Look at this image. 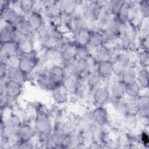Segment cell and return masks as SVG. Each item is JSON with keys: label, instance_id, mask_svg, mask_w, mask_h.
Wrapping results in <instances>:
<instances>
[{"label": "cell", "instance_id": "cell-2", "mask_svg": "<svg viewBox=\"0 0 149 149\" xmlns=\"http://www.w3.org/2000/svg\"><path fill=\"white\" fill-rule=\"evenodd\" d=\"M40 10L47 20L55 19L61 13L60 1H45L41 2Z\"/></svg>", "mask_w": 149, "mask_h": 149}, {"label": "cell", "instance_id": "cell-7", "mask_svg": "<svg viewBox=\"0 0 149 149\" xmlns=\"http://www.w3.org/2000/svg\"><path fill=\"white\" fill-rule=\"evenodd\" d=\"M94 123L100 126H104L109 122V114L105 106L95 107L91 111Z\"/></svg>", "mask_w": 149, "mask_h": 149}, {"label": "cell", "instance_id": "cell-22", "mask_svg": "<svg viewBox=\"0 0 149 149\" xmlns=\"http://www.w3.org/2000/svg\"><path fill=\"white\" fill-rule=\"evenodd\" d=\"M15 27L16 30L27 36H29L33 30L27 16L23 15H21L17 23L15 24Z\"/></svg>", "mask_w": 149, "mask_h": 149}, {"label": "cell", "instance_id": "cell-23", "mask_svg": "<svg viewBox=\"0 0 149 149\" xmlns=\"http://www.w3.org/2000/svg\"><path fill=\"white\" fill-rule=\"evenodd\" d=\"M15 30V27L14 25L5 23V22H3V24L1 25V27L0 30L1 43H3L5 42L12 41V36H13V34Z\"/></svg>", "mask_w": 149, "mask_h": 149}, {"label": "cell", "instance_id": "cell-43", "mask_svg": "<svg viewBox=\"0 0 149 149\" xmlns=\"http://www.w3.org/2000/svg\"><path fill=\"white\" fill-rule=\"evenodd\" d=\"M35 145L36 144L33 142V140H29V141H22L17 146V148H23V149L33 148H35Z\"/></svg>", "mask_w": 149, "mask_h": 149}, {"label": "cell", "instance_id": "cell-5", "mask_svg": "<svg viewBox=\"0 0 149 149\" xmlns=\"http://www.w3.org/2000/svg\"><path fill=\"white\" fill-rule=\"evenodd\" d=\"M118 53L111 47L103 45L97 48L94 56L98 63L105 61H110L113 63Z\"/></svg>", "mask_w": 149, "mask_h": 149}, {"label": "cell", "instance_id": "cell-1", "mask_svg": "<svg viewBox=\"0 0 149 149\" xmlns=\"http://www.w3.org/2000/svg\"><path fill=\"white\" fill-rule=\"evenodd\" d=\"M40 63V60L37 55V52L31 55L20 56L19 68L28 77L34 72Z\"/></svg>", "mask_w": 149, "mask_h": 149}, {"label": "cell", "instance_id": "cell-35", "mask_svg": "<svg viewBox=\"0 0 149 149\" xmlns=\"http://www.w3.org/2000/svg\"><path fill=\"white\" fill-rule=\"evenodd\" d=\"M127 105L129 111V114L137 115L138 114L140 105L137 98H126Z\"/></svg>", "mask_w": 149, "mask_h": 149}, {"label": "cell", "instance_id": "cell-9", "mask_svg": "<svg viewBox=\"0 0 149 149\" xmlns=\"http://www.w3.org/2000/svg\"><path fill=\"white\" fill-rule=\"evenodd\" d=\"M87 23L82 14L75 13L72 15L68 22L66 30L72 34H73L83 28L86 27Z\"/></svg>", "mask_w": 149, "mask_h": 149}, {"label": "cell", "instance_id": "cell-6", "mask_svg": "<svg viewBox=\"0 0 149 149\" xmlns=\"http://www.w3.org/2000/svg\"><path fill=\"white\" fill-rule=\"evenodd\" d=\"M16 134L20 142L32 140L37 136L33 125L29 122H23L17 130Z\"/></svg>", "mask_w": 149, "mask_h": 149}, {"label": "cell", "instance_id": "cell-29", "mask_svg": "<svg viewBox=\"0 0 149 149\" xmlns=\"http://www.w3.org/2000/svg\"><path fill=\"white\" fill-rule=\"evenodd\" d=\"M112 102L113 109L117 115L123 118L129 114L128 108L125 97L120 100L113 101Z\"/></svg>", "mask_w": 149, "mask_h": 149}, {"label": "cell", "instance_id": "cell-20", "mask_svg": "<svg viewBox=\"0 0 149 149\" xmlns=\"http://www.w3.org/2000/svg\"><path fill=\"white\" fill-rule=\"evenodd\" d=\"M86 81L89 91L92 93L97 87L101 86L102 79L97 70L90 72L86 76Z\"/></svg>", "mask_w": 149, "mask_h": 149}, {"label": "cell", "instance_id": "cell-3", "mask_svg": "<svg viewBox=\"0 0 149 149\" xmlns=\"http://www.w3.org/2000/svg\"><path fill=\"white\" fill-rule=\"evenodd\" d=\"M93 106H105L111 101V94L109 89L104 86H100L92 92Z\"/></svg>", "mask_w": 149, "mask_h": 149}, {"label": "cell", "instance_id": "cell-16", "mask_svg": "<svg viewBox=\"0 0 149 149\" xmlns=\"http://www.w3.org/2000/svg\"><path fill=\"white\" fill-rule=\"evenodd\" d=\"M16 55H19L17 42L13 41H10L1 43V57H6Z\"/></svg>", "mask_w": 149, "mask_h": 149}, {"label": "cell", "instance_id": "cell-30", "mask_svg": "<svg viewBox=\"0 0 149 149\" xmlns=\"http://www.w3.org/2000/svg\"><path fill=\"white\" fill-rule=\"evenodd\" d=\"M139 123V118L137 115L128 114L123 118V125L129 132L136 129Z\"/></svg>", "mask_w": 149, "mask_h": 149}, {"label": "cell", "instance_id": "cell-33", "mask_svg": "<svg viewBox=\"0 0 149 149\" xmlns=\"http://www.w3.org/2000/svg\"><path fill=\"white\" fill-rule=\"evenodd\" d=\"M104 45L102 33L99 31H90V37L87 45L94 48H98Z\"/></svg>", "mask_w": 149, "mask_h": 149}, {"label": "cell", "instance_id": "cell-8", "mask_svg": "<svg viewBox=\"0 0 149 149\" xmlns=\"http://www.w3.org/2000/svg\"><path fill=\"white\" fill-rule=\"evenodd\" d=\"M137 4L136 1H123L115 17L118 21L122 23L128 22L133 7Z\"/></svg>", "mask_w": 149, "mask_h": 149}, {"label": "cell", "instance_id": "cell-28", "mask_svg": "<svg viewBox=\"0 0 149 149\" xmlns=\"http://www.w3.org/2000/svg\"><path fill=\"white\" fill-rule=\"evenodd\" d=\"M77 44L73 41L67 46L64 50L61 53L62 59L65 62L76 58Z\"/></svg>", "mask_w": 149, "mask_h": 149}, {"label": "cell", "instance_id": "cell-21", "mask_svg": "<svg viewBox=\"0 0 149 149\" xmlns=\"http://www.w3.org/2000/svg\"><path fill=\"white\" fill-rule=\"evenodd\" d=\"M73 41V38L65 35L64 34H62L54 39L52 47L57 51L61 53L67 46Z\"/></svg>", "mask_w": 149, "mask_h": 149}, {"label": "cell", "instance_id": "cell-10", "mask_svg": "<svg viewBox=\"0 0 149 149\" xmlns=\"http://www.w3.org/2000/svg\"><path fill=\"white\" fill-rule=\"evenodd\" d=\"M51 93L52 100L58 105H63L69 101L70 94L63 84L55 87Z\"/></svg>", "mask_w": 149, "mask_h": 149}, {"label": "cell", "instance_id": "cell-13", "mask_svg": "<svg viewBox=\"0 0 149 149\" xmlns=\"http://www.w3.org/2000/svg\"><path fill=\"white\" fill-rule=\"evenodd\" d=\"M27 17L33 30H39L44 24L46 20L40 9H35L27 16Z\"/></svg>", "mask_w": 149, "mask_h": 149}, {"label": "cell", "instance_id": "cell-18", "mask_svg": "<svg viewBox=\"0 0 149 149\" xmlns=\"http://www.w3.org/2000/svg\"><path fill=\"white\" fill-rule=\"evenodd\" d=\"M90 37V31L84 27L72 34L74 42L78 45L87 46L88 44Z\"/></svg>", "mask_w": 149, "mask_h": 149}, {"label": "cell", "instance_id": "cell-26", "mask_svg": "<svg viewBox=\"0 0 149 149\" xmlns=\"http://www.w3.org/2000/svg\"><path fill=\"white\" fill-rule=\"evenodd\" d=\"M27 79V76L19 68H9L8 70V80L23 84Z\"/></svg>", "mask_w": 149, "mask_h": 149}, {"label": "cell", "instance_id": "cell-12", "mask_svg": "<svg viewBox=\"0 0 149 149\" xmlns=\"http://www.w3.org/2000/svg\"><path fill=\"white\" fill-rule=\"evenodd\" d=\"M49 75L50 79L56 87L63 84L65 79V73L62 65H53L49 69Z\"/></svg>", "mask_w": 149, "mask_h": 149}, {"label": "cell", "instance_id": "cell-17", "mask_svg": "<svg viewBox=\"0 0 149 149\" xmlns=\"http://www.w3.org/2000/svg\"><path fill=\"white\" fill-rule=\"evenodd\" d=\"M79 5V1L62 0L60 1L61 13L68 16H72L76 13Z\"/></svg>", "mask_w": 149, "mask_h": 149}, {"label": "cell", "instance_id": "cell-40", "mask_svg": "<svg viewBox=\"0 0 149 149\" xmlns=\"http://www.w3.org/2000/svg\"><path fill=\"white\" fill-rule=\"evenodd\" d=\"M9 68L4 61H0V81L5 83L8 80Z\"/></svg>", "mask_w": 149, "mask_h": 149}, {"label": "cell", "instance_id": "cell-36", "mask_svg": "<svg viewBox=\"0 0 149 149\" xmlns=\"http://www.w3.org/2000/svg\"><path fill=\"white\" fill-rule=\"evenodd\" d=\"M1 60L4 61L9 68H19L20 62V56L16 55L6 57H1Z\"/></svg>", "mask_w": 149, "mask_h": 149}, {"label": "cell", "instance_id": "cell-15", "mask_svg": "<svg viewBox=\"0 0 149 149\" xmlns=\"http://www.w3.org/2000/svg\"><path fill=\"white\" fill-rule=\"evenodd\" d=\"M137 71L136 64H132L125 68L118 77L125 84H127L136 80Z\"/></svg>", "mask_w": 149, "mask_h": 149}, {"label": "cell", "instance_id": "cell-19", "mask_svg": "<svg viewBox=\"0 0 149 149\" xmlns=\"http://www.w3.org/2000/svg\"><path fill=\"white\" fill-rule=\"evenodd\" d=\"M97 71L102 80L107 79L113 75V64L110 61H105L98 63Z\"/></svg>", "mask_w": 149, "mask_h": 149}, {"label": "cell", "instance_id": "cell-27", "mask_svg": "<svg viewBox=\"0 0 149 149\" xmlns=\"http://www.w3.org/2000/svg\"><path fill=\"white\" fill-rule=\"evenodd\" d=\"M81 143L79 132L76 129L73 130L65 139V146L66 148H76V146Z\"/></svg>", "mask_w": 149, "mask_h": 149}, {"label": "cell", "instance_id": "cell-11", "mask_svg": "<svg viewBox=\"0 0 149 149\" xmlns=\"http://www.w3.org/2000/svg\"><path fill=\"white\" fill-rule=\"evenodd\" d=\"M17 44L20 56L31 55L37 52L35 49V44L27 36H24L18 41Z\"/></svg>", "mask_w": 149, "mask_h": 149}, {"label": "cell", "instance_id": "cell-38", "mask_svg": "<svg viewBox=\"0 0 149 149\" xmlns=\"http://www.w3.org/2000/svg\"><path fill=\"white\" fill-rule=\"evenodd\" d=\"M90 55L87 46H81L77 45L76 58L79 59L86 60Z\"/></svg>", "mask_w": 149, "mask_h": 149}, {"label": "cell", "instance_id": "cell-14", "mask_svg": "<svg viewBox=\"0 0 149 149\" xmlns=\"http://www.w3.org/2000/svg\"><path fill=\"white\" fill-rule=\"evenodd\" d=\"M5 85V94L17 98L22 94L23 90V84L8 80Z\"/></svg>", "mask_w": 149, "mask_h": 149}, {"label": "cell", "instance_id": "cell-24", "mask_svg": "<svg viewBox=\"0 0 149 149\" xmlns=\"http://www.w3.org/2000/svg\"><path fill=\"white\" fill-rule=\"evenodd\" d=\"M79 79V77L76 74H72L65 77L63 82V85L70 95L75 94Z\"/></svg>", "mask_w": 149, "mask_h": 149}, {"label": "cell", "instance_id": "cell-25", "mask_svg": "<svg viewBox=\"0 0 149 149\" xmlns=\"http://www.w3.org/2000/svg\"><path fill=\"white\" fill-rule=\"evenodd\" d=\"M36 3L37 1H35L22 0L19 1L17 7L21 14L27 16L36 8Z\"/></svg>", "mask_w": 149, "mask_h": 149}, {"label": "cell", "instance_id": "cell-32", "mask_svg": "<svg viewBox=\"0 0 149 149\" xmlns=\"http://www.w3.org/2000/svg\"><path fill=\"white\" fill-rule=\"evenodd\" d=\"M141 88L136 81L126 84L125 95L129 98H137L140 95Z\"/></svg>", "mask_w": 149, "mask_h": 149}, {"label": "cell", "instance_id": "cell-37", "mask_svg": "<svg viewBox=\"0 0 149 149\" xmlns=\"http://www.w3.org/2000/svg\"><path fill=\"white\" fill-rule=\"evenodd\" d=\"M137 9L141 15L145 18L148 19L149 15V2L148 1H140L137 2Z\"/></svg>", "mask_w": 149, "mask_h": 149}, {"label": "cell", "instance_id": "cell-31", "mask_svg": "<svg viewBox=\"0 0 149 149\" xmlns=\"http://www.w3.org/2000/svg\"><path fill=\"white\" fill-rule=\"evenodd\" d=\"M136 81L141 88H147L149 83V74L148 68H141L138 70Z\"/></svg>", "mask_w": 149, "mask_h": 149}, {"label": "cell", "instance_id": "cell-34", "mask_svg": "<svg viewBox=\"0 0 149 149\" xmlns=\"http://www.w3.org/2000/svg\"><path fill=\"white\" fill-rule=\"evenodd\" d=\"M137 61L141 68H148L149 65V51L140 50L137 54Z\"/></svg>", "mask_w": 149, "mask_h": 149}, {"label": "cell", "instance_id": "cell-42", "mask_svg": "<svg viewBox=\"0 0 149 149\" xmlns=\"http://www.w3.org/2000/svg\"><path fill=\"white\" fill-rule=\"evenodd\" d=\"M139 140L140 143L143 145L144 147L147 148L149 143V137L148 133L146 130H142L140 134H139Z\"/></svg>", "mask_w": 149, "mask_h": 149}, {"label": "cell", "instance_id": "cell-39", "mask_svg": "<svg viewBox=\"0 0 149 149\" xmlns=\"http://www.w3.org/2000/svg\"><path fill=\"white\" fill-rule=\"evenodd\" d=\"M123 1L121 0H112L109 1L108 3V8L111 12V13L113 15L116 16L117 14L119 8H120Z\"/></svg>", "mask_w": 149, "mask_h": 149}, {"label": "cell", "instance_id": "cell-4", "mask_svg": "<svg viewBox=\"0 0 149 149\" xmlns=\"http://www.w3.org/2000/svg\"><path fill=\"white\" fill-rule=\"evenodd\" d=\"M22 14L14 6L10 5L1 8V20L5 23L15 24L17 23Z\"/></svg>", "mask_w": 149, "mask_h": 149}, {"label": "cell", "instance_id": "cell-41", "mask_svg": "<svg viewBox=\"0 0 149 149\" xmlns=\"http://www.w3.org/2000/svg\"><path fill=\"white\" fill-rule=\"evenodd\" d=\"M86 62L87 67V69L88 72H91L97 70L98 62L96 61L95 58L93 55H90L86 59Z\"/></svg>", "mask_w": 149, "mask_h": 149}]
</instances>
